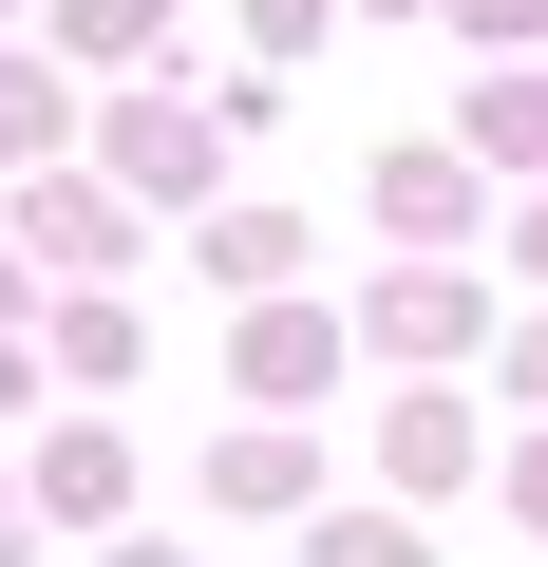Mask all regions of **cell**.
Wrapping results in <instances>:
<instances>
[]
</instances>
